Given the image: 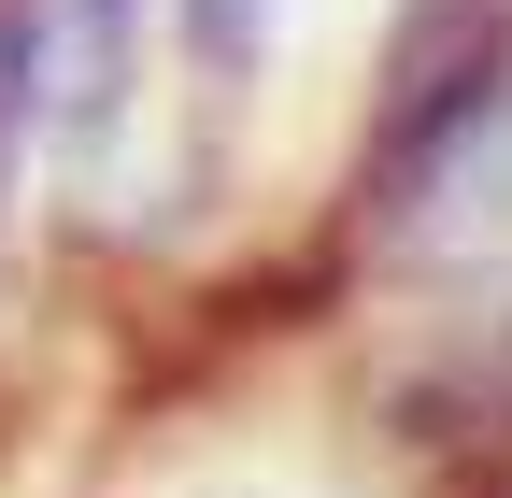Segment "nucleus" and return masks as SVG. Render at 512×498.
Listing matches in <instances>:
<instances>
[{"mask_svg":"<svg viewBox=\"0 0 512 498\" xmlns=\"http://www.w3.org/2000/svg\"><path fill=\"white\" fill-rule=\"evenodd\" d=\"M185 43H200V72H256V57H271V0H185Z\"/></svg>","mask_w":512,"mask_h":498,"instance_id":"7ed1b4c3","label":"nucleus"},{"mask_svg":"<svg viewBox=\"0 0 512 498\" xmlns=\"http://www.w3.org/2000/svg\"><path fill=\"white\" fill-rule=\"evenodd\" d=\"M43 114L72 143H100L114 129V100H128V0H43Z\"/></svg>","mask_w":512,"mask_h":498,"instance_id":"f03ea898","label":"nucleus"},{"mask_svg":"<svg viewBox=\"0 0 512 498\" xmlns=\"http://www.w3.org/2000/svg\"><path fill=\"white\" fill-rule=\"evenodd\" d=\"M498 100H512V0H399V29H384V100H370V185L384 200L441 185V157H456Z\"/></svg>","mask_w":512,"mask_h":498,"instance_id":"f257e3e1","label":"nucleus"}]
</instances>
